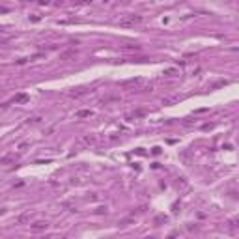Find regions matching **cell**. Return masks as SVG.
Listing matches in <instances>:
<instances>
[{"label": "cell", "mask_w": 239, "mask_h": 239, "mask_svg": "<svg viewBox=\"0 0 239 239\" xmlns=\"http://www.w3.org/2000/svg\"><path fill=\"white\" fill-rule=\"evenodd\" d=\"M138 23H142L140 15H129V17H125V19L120 21V26H135V24H138Z\"/></svg>", "instance_id": "6da1fadb"}, {"label": "cell", "mask_w": 239, "mask_h": 239, "mask_svg": "<svg viewBox=\"0 0 239 239\" xmlns=\"http://www.w3.org/2000/svg\"><path fill=\"white\" fill-rule=\"evenodd\" d=\"M26 99H28V95H26V93H17V95L13 97V101H15V103H24Z\"/></svg>", "instance_id": "277c9868"}, {"label": "cell", "mask_w": 239, "mask_h": 239, "mask_svg": "<svg viewBox=\"0 0 239 239\" xmlns=\"http://www.w3.org/2000/svg\"><path fill=\"white\" fill-rule=\"evenodd\" d=\"M224 84H226V80H219V82H215V84H213V88H219V86H224Z\"/></svg>", "instance_id": "8992f818"}, {"label": "cell", "mask_w": 239, "mask_h": 239, "mask_svg": "<svg viewBox=\"0 0 239 239\" xmlns=\"http://www.w3.org/2000/svg\"><path fill=\"white\" fill-rule=\"evenodd\" d=\"M86 116H92L90 110H80V112H77V118H86Z\"/></svg>", "instance_id": "5b68a950"}, {"label": "cell", "mask_w": 239, "mask_h": 239, "mask_svg": "<svg viewBox=\"0 0 239 239\" xmlns=\"http://www.w3.org/2000/svg\"><path fill=\"white\" fill-rule=\"evenodd\" d=\"M49 226V222H45V220H38V222L32 224V230H45Z\"/></svg>", "instance_id": "3957f363"}, {"label": "cell", "mask_w": 239, "mask_h": 239, "mask_svg": "<svg viewBox=\"0 0 239 239\" xmlns=\"http://www.w3.org/2000/svg\"><path fill=\"white\" fill-rule=\"evenodd\" d=\"M77 56V50L75 49H69V50H64L62 54H60V58L62 60H69V58H75Z\"/></svg>", "instance_id": "7a4b0ae2"}]
</instances>
